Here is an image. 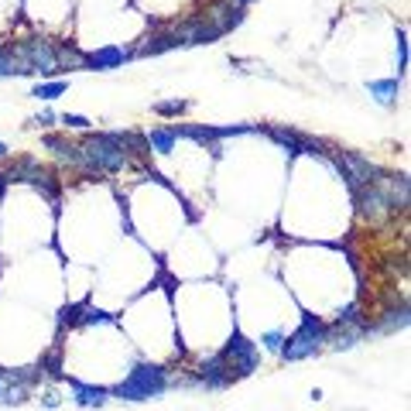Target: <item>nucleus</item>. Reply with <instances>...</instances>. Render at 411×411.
I'll return each mask as SVG.
<instances>
[{
    "mask_svg": "<svg viewBox=\"0 0 411 411\" xmlns=\"http://www.w3.org/2000/svg\"><path fill=\"white\" fill-rule=\"evenodd\" d=\"M4 186H7V178H4V175H0V199H4Z\"/></svg>",
    "mask_w": 411,
    "mask_h": 411,
    "instance_id": "obj_27",
    "label": "nucleus"
},
{
    "mask_svg": "<svg viewBox=\"0 0 411 411\" xmlns=\"http://www.w3.org/2000/svg\"><path fill=\"white\" fill-rule=\"evenodd\" d=\"M144 141H148V148H154L158 154H171V151H175V141H178V134H175V127H154V131L144 137Z\"/></svg>",
    "mask_w": 411,
    "mask_h": 411,
    "instance_id": "obj_14",
    "label": "nucleus"
},
{
    "mask_svg": "<svg viewBox=\"0 0 411 411\" xmlns=\"http://www.w3.org/2000/svg\"><path fill=\"white\" fill-rule=\"evenodd\" d=\"M186 100H168V103H154V113L158 117H178V113H186Z\"/></svg>",
    "mask_w": 411,
    "mask_h": 411,
    "instance_id": "obj_19",
    "label": "nucleus"
},
{
    "mask_svg": "<svg viewBox=\"0 0 411 411\" xmlns=\"http://www.w3.org/2000/svg\"><path fill=\"white\" fill-rule=\"evenodd\" d=\"M66 89H68L66 79H51V83H38V86H34L31 96H34V100H55V96H62Z\"/></svg>",
    "mask_w": 411,
    "mask_h": 411,
    "instance_id": "obj_16",
    "label": "nucleus"
},
{
    "mask_svg": "<svg viewBox=\"0 0 411 411\" xmlns=\"http://www.w3.org/2000/svg\"><path fill=\"white\" fill-rule=\"evenodd\" d=\"M268 137H271L274 144H281L288 154H319V158H325V144L298 134V131H291V127H268Z\"/></svg>",
    "mask_w": 411,
    "mask_h": 411,
    "instance_id": "obj_7",
    "label": "nucleus"
},
{
    "mask_svg": "<svg viewBox=\"0 0 411 411\" xmlns=\"http://www.w3.org/2000/svg\"><path fill=\"white\" fill-rule=\"evenodd\" d=\"M0 76H24V68L17 66L11 49H0Z\"/></svg>",
    "mask_w": 411,
    "mask_h": 411,
    "instance_id": "obj_18",
    "label": "nucleus"
},
{
    "mask_svg": "<svg viewBox=\"0 0 411 411\" xmlns=\"http://www.w3.org/2000/svg\"><path fill=\"white\" fill-rule=\"evenodd\" d=\"M72 391H76V401H79L83 408H100V405H106V397H110L106 387H93V384H79V380H72Z\"/></svg>",
    "mask_w": 411,
    "mask_h": 411,
    "instance_id": "obj_12",
    "label": "nucleus"
},
{
    "mask_svg": "<svg viewBox=\"0 0 411 411\" xmlns=\"http://www.w3.org/2000/svg\"><path fill=\"white\" fill-rule=\"evenodd\" d=\"M199 380H203V387H209V391H220V387H226V384H233V374H230V367H226L223 353L206 360L203 370H199Z\"/></svg>",
    "mask_w": 411,
    "mask_h": 411,
    "instance_id": "obj_9",
    "label": "nucleus"
},
{
    "mask_svg": "<svg viewBox=\"0 0 411 411\" xmlns=\"http://www.w3.org/2000/svg\"><path fill=\"white\" fill-rule=\"evenodd\" d=\"M336 325H363V319H360V305H346L336 315Z\"/></svg>",
    "mask_w": 411,
    "mask_h": 411,
    "instance_id": "obj_20",
    "label": "nucleus"
},
{
    "mask_svg": "<svg viewBox=\"0 0 411 411\" xmlns=\"http://www.w3.org/2000/svg\"><path fill=\"white\" fill-rule=\"evenodd\" d=\"M220 353H223V360H226V367H230L233 380H240V377H250L257 370V350H254V342L247 340L243 333H237V329H233L230 342L223 346Z\"/></svg>",
    "mask_w": 411,
    "mask_h": 411,
    "instance_id": "obj_5",
    "label": "nucleus"
},
{
    "mask_svg": "<svg viewBox=\"0 0 411 411\" xmlns=\"http://www.w3.org/2000/svg\"><path fill=\"white\" fill-rule=\"evenodd\" d=\"M405 325H408V308L401 305L397 312L391 308V312H387V319H384V323L377 325L374 333H394V329H405Z\"/></svg>",
    "mask_w": 411,
    "mask_h": 411,
    "instance_id": "obj_17",
    "label": "nucleus"
},
{
    "mask_svg": "<svg viewBox=\"0 0 411 411\" xmlns=\"http://www.w3.org/2000/svg\"><path fill=\"white\" fill-rule=\"evenodd\" d=\"M165 391H168V374L154 363H137L131 377L120 380L110 394L120 401H151V397H161Z\"/></svg>",
    "mask_w": 411,
    "mask_h": 411,
    "instance_id": "obj_2",
    "label": "nucleus"
},
{
    "mask_svg": "<svg viewBox=\"0 0 411 411\" xmlns=\"http://www.w3.org/2000/svg\"><path fill=\"white\" fill-rule=\"evenodd\" d=\"M233 4H240V7H247V4H254V0H233Z\"/></svg>",
    "mask_w": 411,
    "mask_h": 411,
    "instance_id": "obj_28",
    "label": "nucleus"
},
{
    "mask_svg": "<svg viewBox=\"0 0 411 411\" xmlns=\"http://www.w3.org/2000/svg\"><path fill=\"white\" fill-rule=\"evenodd\" d=\"M62 123H66V127H76V131H86V127H89V120L79 117V113H66V117H62Z\"/></svg>",
    "mask_w": 411,
    "mask_h": 411,
    "instance_id": "obj_24",
    "label": "nucleus"
},
{
    "mask_svg": "<svg viewBox=\"0 0 411 411\" xmlns=\"http://www.w3.org/2000/svg\"><path fill=\"white\" fill-rule=\"evenodd\" d=\"M31 123H34V127H51V123H55V113H51V110H45V113L31 117Z\"/></svg>",
    "mask_w": 411,
    "mask_h": 411,
    "instance_id": "obj_25",
    "label": "nucleus"
},
{
    "mask_svg": "<svg viewBox=\"0 0 411 411\" xmlns=\"http://www.w3.org/2000/svg\"><path fill=\"white\" fill-rule=\"evenodd\" d=\"M325 336H329V325H325L319 315L305 312V315H302V325H298V329L288 336V342H281V357L288 360V363H298V360H305V357H315V353H319V346L325 342Z\"/></svg>",
    "mask_w": 411,
    "mask_h": 411,
    "instance_id": "obj_3",
    "label": "nucleus"
},
{
    "mask_svg": "<svg viewBox=\"0 0 411 411\" xmlns=\"http://www.w3.org/2000/svg\"><path fill=\"white\" fill-rule=\"evenodd\" d=\"M79 312H83V308H79V305L66 308V312H62V325H72V323H79Z\"/></svg>",
    "mask_w": 411,
    "mask_h": 411,
    "instance_id": "obj_26",
    "label": "nucleus"
},
{
    "mask_svg": "<svg viewBox=\"0 0 411 411\" xmlns=\"http://www.w3.org/2000/svg\"><path fill=\"white\" fill-rule=\"evenodd\" d=\"M127 59H134V51L120 49V45H106V49L89 51L83 66H86V68H117V66H123Z\"/></svg>",
    "mask_w": 411,
    "mask_h": 411,
    "instance_id": "obj_10",
    "label": "nucleus"
},
{
    "mask_svg": "<svg viewBox=\"0 0 411 411\" xmlns=\"http://www.w3.org/2000/svg\"><path fill=\"white\" fill-rule=\"evenodd\" d=\"M11 51H14L17 66L24 68V72H41V76L62 72V66H59V45H51V41L31 38V41H21V45Z\"/></svg>",
    "mask_w": 411,
    "mask_h": 411,
    "instance_id": "obj_4",
    "label": "nucleus"
},
{
    "mask_svg": "<svg viewBox=\"0 0 411 411\" xmlns=\"http://www.w3.org/2000/svg\"><path fill=\"white\" fill-rule=\"evenodd\" d=\"M45 148H51V151L59 154L62 161H72V165H79V144H72V141H66V137L49 134V137H45Z\"/></svg>",
    "mask_w": 411,
    "mask_h": 411,
    "instance_id": "obj_15",
    "label": "nucleus"
},
{
    "mask_svg": "<svg viewBox=\"0 0 411 411\" xmlns=\"http://www.w3.org/2000/svg\"><path fill=\"white\" fill-rule=\"evenodd\" d=\"M367 89H370V96H374L380 106H394L397 93H401V83H397V79H374Z\"/></svg>",
    "mask_w": 411,
    "mask_h": 411,
    "instance_id": "obj_13",
    "label": "nucleus"
},
{
    "mask_svg": "<svg viewBox=\"0 0 411 411\" xmlns=\"http://www.w3.org/2000/svg\"><path fill=\"white\" fill-rule=\"evenodd\" d=\"M4 154H7V144H4V141H0V158H4Z\"/></svg>",
    "mask_w": 411,
    "mask_h": 411,
    "instance_id": "obj_29",
    "label": "nucleus"
},
{
    "mask_svg": "<svg viewBox=\"0 0 411 411\" xmlns=\"http://www.w3.org/2000/svg\"><path fill=\"white\" fill-rule=\"evenodd\" d=\"M357 206L360 213L367 216V220H380V216H387V213H394L391 199H387V192H384V186H380V175H377L374 182H367V186H360L357 192Z\"/></svg>",
    "mask_w": 411,
    "mask_h": 411,
    "instance_id": "obj_6",
    "label": "nucleus"
},
{
    "mask_svg": "<svg viewBox=\"0 0 411 411\" xmlns=\"http://www.w3.org/2000/svg\"><path fill=\"white\" fill-rule=\"evenodd\" d=\"M86 315H83V323H110V315H106V312H100V308H83Z\"/></svg>",
    "mask_w": 411,
    "mask_h": 411,
    "instance_id": "obj_23",
    "label": "nucleus"
},
{
    "mask_svg": "<svg viewBox=\"0 0 411 411\" xmlns=\"http://www.w3.org/2000/svg\"><path fill=\"white\" fill-rule=\"evenodd\" d=\"M182 41H178V34L175 31H158L151 34L144 45H137L134 55H161V51H168V49H178Z\"/></svg>",
    "mask_w": 411,
    "mask_h": 411,
    "instance_id": "obj_11",
    "label": "nucleus"
},
{
    "mask_svg": "<svg viewBox=\"0 0 411 411\" xmlns=\"http://www.w3.org/2000/svg\"><path fill=\"white\" fill-rule=\"evenodd\" d=\"M260 342H264V350H268V353H281V342H285V336H281L278 329H271V333H264V336H260Z\"/></svg>",
    "mask_w": 411,
    "mask_h": 411,
    "instance_id": "obj_22",
    "label": "nucleus"
},
{
    "mask_svg": "<svg viewBox=\"0 0 411 411\" xmlns=\"http://www.w3.org/2000/svg\"><path fill=\"white\" fill-rule=\"evenodd\" d=\"M408 68V34L397 31V72Z\"/></svg>",
    "mask_w": 411,
    "mask_h": 411,
    "instance_id": "obj_21",
    "label": "nucleus"
},
{
    "mask_svg": "<svg viewBox=\"0 0 411 411\" xmlns=\"http://www.w3.org/2000/svg\"><path fill=\"white\" fill-rule=\"evenodd\" d=\"M206 21H209L220 34H226V31H233V28L243 24V7L233 4V0H216V4L206 11Z\"/></svg>",
    "mask_w": 411,
    "mask_h": 411,
    "instance_id": "obj_8",
    "label": "nucleus"
},
{
    "mask_svg": "<svg viewBox=\"0 0 411 411\" xmlns=\"http://www.w3.org/2000/svg\"><path fill=\"white\" fill-rule=\"evenodd\" d=\"M79 168L89 175H113L127 168V151L120 144V134H89L79 144Z\"/></svg>",
    "mask_w": 411,
    "mask_h": 411,
    "instance_id": "obj_1",
    "label": "nucleus"
}]
</instances>
